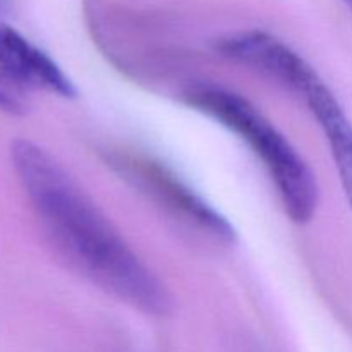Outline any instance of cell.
<instances>
[{"label":"cell","instance_id":"3957f363","mask_svg":"<svg viewBox=\"0 0 352 352\" xmlns=\"http://www.w3.org/2000/svg\"><path fill=\"white\" fill-rule=\"evenodd\" d=\"M76 96L69 76L14 28L0 24V112L23 116L38 95Z\"/></svg>","mask_w":352,"mask_h":352},{"label":"cell","instance_id":"7a4b0ae2","mask_svg":"<svg viewBox=\"0 0 352 352\" xmlns=\"http://www.w3.org/2000/svg\"><path fill=\"white\" fill-rule=\"evenodd\" d=\"M184 102L236 134L251 148L274 182L285 213L292 222L306 223L318 206V182L291 141L250 102L230 89L196 85Z\"/></svg>","mask_w":352,"mask_h":352},{"label":"cell","instance_id":"6da1fadb","mask_svg":"<svg viewBox=\"0 0 352 352\" xmlns=\"http://www.w3.org/2000/svg\"><path fill=\"white\" fill-rule=\"evenodd\" d=\"M10 158L48 239L76 272L146 315L168 311L165 285L54 155L33 141L17 140Z\"/></svg>","mask_w":352,"mask_h":352},{"label":"cell","instance_id":"5b68a950","mask_svg":"<svg viewBox=\"0 0 352 352\" xmlns=\"http://www.w3.org/2000/svg\"><path fill=\"white\" fill-rule=\"evenodd\" d=\"M351 7H352V2H351Z\"/></svg>","mask_w":352,"mask_h":352},{"label":"cell","instance_id":"277c9868","mask_svg":"<svg viewBox=\"0 0 352 352\" xmlns=\"http://www.w3.org/2000/svg\"><path fill=\"white\" fill-rule=\"evenodd\" d=\"M113 167L124 175L134 188L153 199L179 223H184L199 236L220 244H234L236 230L229 220L220 215L188 184L181 181L165 165L148 158L122 155L112 160Z\"/></svg>","mask_w":352,"mask_h":352},{"label":"cell","instance_id":"8992f818","mask_svg":"<svg viewBox=\"0 0 352 352\" xmlns=\"http://www.w3.org/2000/svg\"><path fill=\"white\" fill-rule=\"evenodd\" d=\"M0 2H2V0H0Z\"/></svg>","mask_w":352,"mask_h":352}]
</instances>
